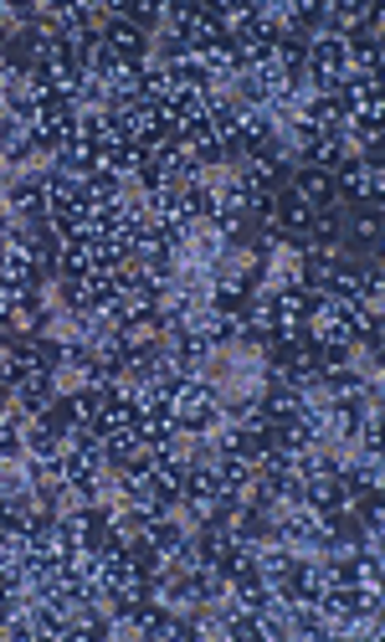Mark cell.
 Returning a JSON list of instances; mask_svg holds the SVG:
<instances>
[{
	"label": "cell",
	"mask_w": 385,
	"mask_h": 642,
	"mask_svg": "<svg viewBox=\"0 0 385 642\" xmlns=\"http://www.w3.org/2000/svg\"><path fill=\"white\" fill-rule=\"evenodd\" d=\"M52 370H37V375H26V381H16V396H21V407L31 411V416H37V411H47V401H52Z\"/></svg>",
	"instance_id": "ba28073f"
},
{
	"label": "cell",
	"mask_w": 385,
	"mask_h": 642,
	"mask_svg": "<svg viewBox=\"0 0 385 642\" xmlns=\"http://www.w3.org/2000/svg\"><path fill=\"white\" fill-rule=\"evenodd\" d=\"M103 47L118 62H150V31H139L134 21H124V16H114V26L103 31Z\"/></svg>",
	"instance_id": "277c9868"
},
{
	"label": "cell",
	"mask_w": 385,
	"mask_h": 642,
	"mask_svg": "<svg viewBox=\"0 0 385 642\" xmlns=\"http://www.w3.org/2000/svg\"><path fill=\"white\" fill-rule=\"evenodd\" d=\"M304 504L319 509L324 519H339V514H345L349 504H360V499H355L339 478H308V484H304Z\"/></svg>",
	"instance_id": "5b68a950"
},
{
	"label": "cell",
	"mask_w": 385,
	"mask_h": 642,
	"mask_svg": "<svg viewBox=\"0 0 385 642\" xmlns=\"http://www.w3.org/2000/svg\"><path fill=\"white\" fill-rule=\"evenodd\" d=\"M339 185H345L349 201H370V206H381V195H385L381 159H355L349 155L345 165H339Z\"/></svg>",
	"instance_id": "3957f363"
},
{
	"label": "cell",
	"mask_w": 385,
	"mask_h": 642,
	"mask_svg": "<svg viewBox=\"0 0 385 642\" xmlns=\"http://www.w3.org/2000/svg\"><path fill=\"white\" fill-rule=\"evenodd\" d=\"M293 195L308 201L313 211H324L329 201H334V176H329V170H304V176L293 180Z\"/></svg>",
	"instance_id": "52a82bcc"
},
{
	"label": "cell",
	"mask_w": 385,
	"mask_h": 642,
	"mask_svg": "<svg viewBox=\"0 0 385 642\" xmlns=\"http://www.w3.org/2000/svg\"><path fill=\"white\" fill-rule=\"evenodd\" d=\"M278 540H283V545H298V550H324L329 519L308 504H288L283 509V525H278Z\"/></svg>",
	"instance_id": "7a4b0ae2"
},
{
	"label": "cell",
	"mask_w": 385,
	"mask_h": 642,
	"mask_svg": "<svg viewBox=\"0 0 385 642\" xmlns=\"http://www.w3.org/2000/svg\"><path fill=\"white\" fill-rule=\"evenodd\" d=\"M304 62H308V78H313V88H319L324 98H334V82L349 73L345 37H339V31H313V37H308Z\"/></svg>",
	"instance_id": "6da1fadb"
},
{
	"label": "cell",
	"mask_w": 385,
	"mask_h": 642,
	"mask_svg": "<svg viewBox=\"0 0 385 642\" xmlns=\"http://www.w3.org/2000/svg\"><path fill=\"white\" fill-rule=\"evenodd\" d=\"M139 540H144V545H150L154 555H170V550H180V545H185V529H180V525H170L165 514H154L150 525H139Z\"/></svg>",
	"instance_id": "8992f818"
}]
</instances>
